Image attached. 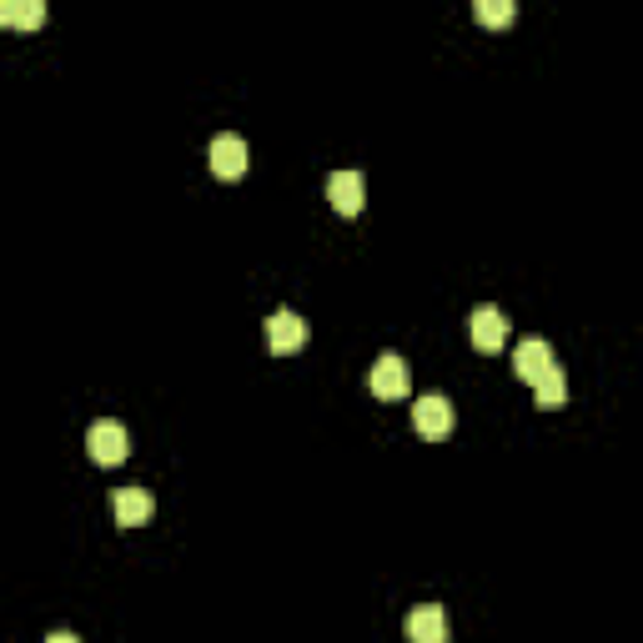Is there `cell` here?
Instances as JSON below:
<instances>
[{
    "mask_svg": "<svg viewBox=\"0 0 643 643\" xmlns=\"http://www.w3.org/2000/svg\"><path fill=\"white\" fill-rule=\"evenodd\" d=\"M86 453H91V462H101V468H116V462H126V453H132V433H126L116 418H101V422H91V433H86Z\"/></svg>",
    "mask_w": 643,
    "mask_h": 643,
    "instance_id": "1",
    "label": "cell"
},
{
    "mask_svg": "<svg viewBox=\"0 0 643 643\" xmlns=\"http://www.w3.org/2000/svg\"><path fill=\"white\" fill-rule=\"evenodd\" d=\"M412 428H418L422 437L443 443V437L458 428V407H453V397H443V393L418 397V403H412Z\"/></svg>",
    "mask_w": 643,
    "mask_h": 643,
    "instance_id": "2",
    "label": "cell"
},
{
    "mask_svg": "<svg viewBox=\"0 0 643 643\" xmlns=\"http://www.w3.org/2000/svg\"><path fill=\"white\" fill-rule=\"evenodd\" d=\"M372 393L382 397V403H403L407 393H412V368H407L397 353H382L378 362H372Z\"/></svg>",
    "mask_w": 643,
    "mask_h": 643,
    "instance_id": "3",
    "label": "cell"
},
{
    "mask_svg": "<svg viewBox=\"0 0 643 643\" xmlns=\"http://www.w3.org/2000/svg\"><path fill=\"white\" fill-rule=\"evenodd\" d=\"M247 166H251V151H247V141H242L237 132H222L217 141H211V171H217L222 182L247 176Z\"/></svg>",
    "mask_w": 643,
    "mask_h": 643,
    "instance_id": "4",
    "label": "cell"
},
{
    "mask_svg": "<svg viewBox=\"0 0 643 643\" xmlns=\"http://www.w3.org/2000/svg\"><path fill=\"white\" fill-rule=\"evenodd\" d=\"M327 201L342 211V217H357V211L368 207V182H362V171H332Z\"/></svg>",
    "mask_w": 643,
    "mask_h": 643,
    "instance_id": "5",
    "label": "cell"
},
{
    "mask_svg": "<svg viewBox=\"0 0 643 643\" xmlns=\"http://www.w3.org/2000/svg\"><path fill=\"white\" fill-rule=\"evenodd\" d=\"M302 342H307V322L297 312H272L267 317V347H272L276 357H287V353H302Z\"/></svg>",
    "mask_w": 643,
    "mask_h": 643,
    "instance_id": "6",
    "label": "cell"
},
{
    "mask_svg": "<svg viewBox=\"0 0 643 643\" xmlns=\"http://www.w3.org/2000/svg\"><path fill=\"white\" fill-rule=\"evenodd\" d=\"M453 623H447V608L443 604H418L407 614V639L412 643H447Z\"/></svg>",
    "mask_w": 643,
    "mask_h": 643,
    "instance_id": "7",
    "label": "cell"
},
{
    "mask_svg": "<svg viewBox=\"0 0 643 643\" xmlns=\"http://www.w3.org/2000/svg\"><path fill=\"white\" fill-rule=\"evenodd\" d=\"M468 327H473V347H478V353H498L503 342H508V317H503L493 302L473 307Z\"/></svg>",
    "mask_w": 643,
    "mask_h": 643,
    "instance_id": "8",
    "label": "cell"
},
{
    "mask_svg": "<svg viewBox=\"0 0 643 643\" xmlns=\"http://www.w3.org/2000/svg\"><path fill=\"white\" fill-rule=\"evenodd\" d=\"M111 512H116L121 528H141V523H151L157 498H151L146 487H116V493H111Z\"/></svg>",
    "mask_w": 643,
    "mask_h": 643,
    "instance_id": "9",
    "label": "cell"
},
{
    "mask_svg": "<svg viewBox=\"0 0 643 643\" xmlns=\"http://www.w3.org/2000/svg\"><path fill=\"white\" fill-rule=\"evenodd\" d=\"M548 368H558V362H553V347H548V342H543V337H523V342H518V353H512V372H518V378H523V382H539Z\"/></svg>",
    "mask_w": 643,
    "mask_h": 643,
    "instance_id": "10",
    "label": "cell"
},
{
    "mask_svg": "<svg viewBox=\"0 0 643 643\" xmlns=\"http://www.w3.org/2000/svg\"><path fill=\"white\" fill-rule=\"evenodd\" d=\"M46 0H0V26H46Z\"/></svg>",
    "mask_w": 643,
    "mask_h": 643,
    "instance_id": "11",
    "label": "cell"
},
{
    "mask_svg": "<svg viewBox=\"0 0 643 643\" xmlns=\"http://www.w3.org/2000/svg\"><path fill=\"white\" fill-rule=\"evenodd\" d=\"M533 397H539L543 412L564 407V403H568V378H564V368H548V372H543V378L533 382Z\"/></svg>",
    "mask_w": 643,
    "mask_h": 643,
    "instance_id": "12",
    "label": "cell"
},
{
    "mask_svg": "<svg viewBox=\"0 0 643 643\" xmlns=\"http://www.w3.org/2000/svg\"><path fill=\"white\" fill-rule=\"evenodd\" d=\"M473 15L483 21V26H508V21H512V0H478Z\"/></svg>",
    "mask_w": 643,
    "mask_h": 643,
    "instance_id": "13",
    "label": "cell"
},
{
    "mask_svg": "<svg viewBox=\"0 0 643 643\" xmlns=\"http://www.w3.org/2000/svg\"><path fill=\"white\" fill-rule=\"evenodd\" d=\"M46 643H81V639H76V633H66V629H61V633H51Z\"/></svg>",
    "mask_w": 643,
    "mask_h": 643,
    "instance_id": "14",
    "label": "cell"
}]
</instances>
